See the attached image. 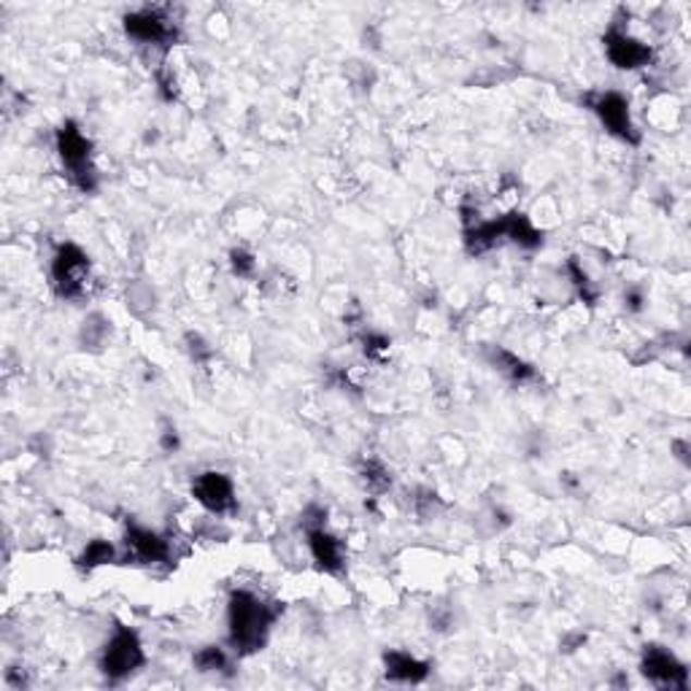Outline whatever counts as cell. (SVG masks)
I'll list each match as a JSON object with an SVG mask.
<instances>
[{"instance_id":"52a82bcc","label":"cell","mask_w":691,"mask_h":691,"mask_svg":"<svg viewBox=\"0 0 691 691\" xmlns=\"http://www.w3.org/2000/svg\"><path fill=\"white\" fill-rule=\"evenodd\" d=\"M640 670L649 678L654 687L659 689H687L689 687V673L687 665L676 659V654H670L662 645H645L643 659H640Z\"/></svg>"},{"instance_id":"4fadbf2b","label":"cell","mask_w":691,"mask_h":691,"mask_svg":"<svg viewBox=\"0 0 691 691\" xmlns=\"http://www.w3.org/2000/svg\"><path fill=\"white\" fill-rule=\"evenodd\" d=\"M505 222V240L521 246V249H538L543 244V233L525 217V213H508Z\"/></svg>"},{"instance_id":"277c9868","label":"cell","mask_w":691,"mask_h":691,"mask_svg":"<svg viewBox=\"0 0 691 691\" xmlns=\"http://www.w3.org/2000/svg\"><path fill=\"white\" fill-rule=\"evenodd\" d=\"M52 284L65 300H78V297L87 295L89 284H92V266L78 246H60L52 260Z\"/></svg>"},{"instance_id":"5bb4252c","label":"cell","mask_w":691,"mask_h":691,"mask_svg":"<svg viewBox=\"0 0 691 691\" xmlns=\"http://www.w3.org/2000/svg\"><path fill=\"white\" fill-rule=\"evenodd\" d=\"M492 362H494V368H497L499 373L508 375L510 381H519V384H525V381L535 379V370H532L530 365L521 362V359L514 357L510 351H503V348H497V351H494Z\"/></svg>"},{"instance_id":"ac0fdd59","label":"cell","mask_w":691,"mask_h":691,"mask_svg":"<svg viewBox=\"0 0 691 691\" xmlns=\"http://www.w3.org/2000/svg\"><path fill=\"white\" fill-rule=\"evenodd\" d=\"M365 481H368V486L373 489V492H384V489L390 486V476H386V470L379 468V465H373V462L365 468Z\"/></svg>"},{"instance_id":"2e32d148","label":"cell","mask_w":691,"mask_h":691,"mask_svg":"<svg viewBox=\"0 0 691 691\" xmlns=\"http://www.w3.org/2000/svg\"><path fill=\"white\" fill-rule=\"evenodd\" d=\"M195 667L200 673H224L230 667L227 651L219 649V645H206L195 654Z\"/></svg>"},{"instance_id":"9a60e30c","label":"cell","mask_w":691,"mask_h":691,"mask_svg":"<svg viewBox=\"0 0 691 691\" xmlns=\"http://www.w3.org/2000/svg\"><path fill=\"white\" fill-rule=\"evenodd\" d=\"M114 559H116V548L111 546L109 541H92L87 543V548H84L76 562L78 567H84V570H95V567L111 565Z\"/></svg>"},{"instance_id":"ba28073f","label":"cell","mask_w":691,"mask_h":691,"mask_svg":"<svg viewBox=\"0 0 691 691\" xmlns=\"http://www.w3.org/2000/svg\"><path fill=\"white\" fill-rule=\"evenodd\" d=\"M193 494L200 505L213 516H227L238 508L235 503V486L230 476L217 473V470H206L195 479Z\"/></svg>"},{"instance_id":"7a4b0ae2","label":"cell","mask_w":691,"mask_h":691,"mask_svg":"<svg viewBox=\"0 0 691 691\" xmlns=\"http://www.w3.org/2000/svg\"><path fill=\"white\" fill-rule=\"evenodd\" d=\"M58 155L73 187H78L82 193H92L98 184V171L92 165V144L78 131L76 122H65L58 131Z\"/></svg>"},{"instance_id":"3957f363","label":"cell","mask_w":691,"mask_h":691,"mask_svg":"<svg viewBox=\"0 0 691 691\" xmlns=\"http://www.w3.org/2000/svg\"><path fill=\"white\" fill-rule=\"evenodd\" d=\"M146 665L144 645L136 629L131 627H116V632L111 634V640L106 643L103 656H100V673L109 683H122L138 673Z\"/></svg>"},{"instance_id":"8992f818","label":"cell","mask_w":691,"mask_h":691,"mask_svg":"<svg viewBox=\"0 0 691 691\" xmlns=\"http://www.w3.org/2000/svg\"><path fill=\"white\" fill-rule=\"evenodd\" d=\"M587 106L594 111L600 122H603L605 131L614 138L624 140V144H638L640 136L634 131L632 114H629V100L621 92H594L587 98Z\"/></svg>"},{"instance_id":"9c48e42d","label":"cell","mask_w":691,"mask_h":691,"mask_svg":"<svg viewBox=\"0 0 691 691\" xmlns=\"http://www.w3.org/2000/svg\"><path fill=\"white\" fill-rule=\"evenodd\" d=\"M603 41H605V54H608V60L616 65V69L638 71V69H645V65L651 63L649 44L632 38L619 25L610 27V30L605 33Z\"/></svg>"},{"instance_id":"30bf717a","label":"cell","mask_w":691,"mask_h":691,"mask_svg":"<svg viewBox=\"0 0 691 691\" xmlns=\"http://www.w3.org/2000/svg\"><path fill=\"white\" fill-rule=\"evenodd\" d=\"M125 548H127V562H133V565L155 567L171 559V543H168L162 535H157V532L146 530V527H138V525L127 527Z\"/></svg>"},{"instance_id":"6da1fadb","label":"cell","mask_w":691,"mask_h":691,"mask_svg":"<svg viewBox=\"0 0 691 691\" xmlns=\"http://www.w3.org/2000/svg\"><path fill=\"white\" fill-rule=\"evenodd\" d=\"M279 608L271 605L268 600L257 597L255 592H240L230 594L227 605V640L230 649L238 656L257 654L262 645L268 643V634H271L273 621H276Z\"/></svg>"},{"instance_id":"8fae6325","label":"cell","mask_w":691,"mask_h":691,"mask_svg":"<svg viewBox=\"0 0 691 691\" xmlns=\"http://www.w3.org/2000/svg\"><path fill=\"white\" fill-rule=\"evenodd\" d=\"M308 548H311L313 562H317L319 570L330 572V576H341L346 567V552L344 543L333 535V532L324 530V525L308 527Z\"/></svg>"},{"instance_id":"7c38bea8","label":"cell","mask_w":691,"mask_h":691,"mask_svg":"<svg viewBox=\"0 0 691 691\" xmlns=\"http://www.w3.org/2000/svg\"><path fill=\"white\" fill-rule=\"evenodd\" d=\"M384 667H386V678L397 683H421L427 676H430V665L416 656L406 654V651H390L384 656Z\"/></svg>"},{"instance_id":"5b68a950","label":"cell","mask_w":691,"mask_h":691,"mask_svg":"<svg viewBox=\"0 0 691 691\" xmlns=\"http://www.w3.org/2000/svg\"><path fill=\"white\" fill-rule=\"evenodd\" d=\"M125 33L140 47H155V49H171L176 41L178 30L173 25L171 16L165 14V9H140L125 16Z\"/></svg>"},{"instance_id":"e0dca14e","label":"cell","mask_w":691,"mask_h":691,"mask_svg":"<svg viewBox=\"0 0 691 691\" xmlns=\"http://www.w3.org/2000/svg\"><path fill=\"white\" fill-rule=\"evenodd\" d=\"M230 266H233L235 276H238V279H249V276H255L257 262H255V257L249 255V251L233 249V255H230Z\"/></svg>"}]
</instances>
